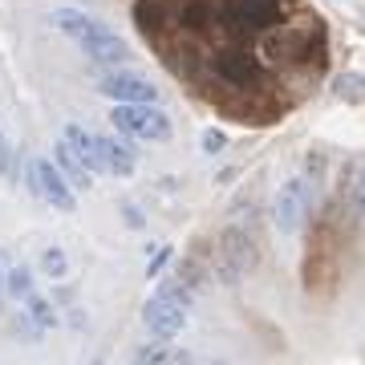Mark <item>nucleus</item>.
<instances>
[{
	"label": "nucleus",
	"mask_w": 365,
	"mask_h": 365,
	"mask_svg": "<svg viewBox=\"0 0 365 365\" xmlns=\"http://www.w3.org/2000/svg\"><path fill=\"white\" fill-rule=\"evenodd\" d=\"M110 126L114 134H130L143 143H167L170 138V118L155 106H130V102H114L110 110Z\"/></svg>",
	"instance_id": "1"
},
{
	"label": "nucleus",
	"mask_w": 365,
	"mask_h": 365,
	"mask_svg": "<svg viewBox=\"0 0 365 365\" xmlns=\"http://www.w3.org/2000/svg\"><path fill=\"white\" fill-rule=\"evenodd\" d=\"M309 207H313V187L304 175H292L276 187L272 195V220L280 227V235H297L309 220Z\"/></svg>",
	"instance_id": "2"
},
{
	"label": "nucleus",
	"mask_w": 365,
	"mask_h": 365,
	"mask_svg": "<svg viewBox=\"0 0 365 365\" xmlns=\"http://www.w3.org/2000/svg\"><path fill=\"white\" fill-rule=\"evenodd\" d=\"M25 179H29V187H33V195L45 199L49 207H57V211H78V195H73L69 179L61 175V167H57L53 158H33Z\"/></svg>",
	"instance_id": "3"
},
{
	"label": "nucleus",
	"mask_w": 365,
	"mask_h": 365,
	"mask_svg": "<svg viewBox=\"0 0 365 365\" xmlns=\"http://www.w3.org/2000/svg\"><path fill=\"white\" fill-rule=\"evenodd\" d=\"M98 93H106L110 102H130V106H155L158 86L134 69H102L98 78Z\"/></svg>",
	"instance_id": "4"
},
{
	"label": "nucleus",
	"mask_w": 365,
	"mask_h": 365,
	"mask_svg": "<svg viewBox=\"0 0 365 365\" xmlns=\"http://www.w3.org/2000/svg\"><path fill=\"white\" fill-rule=\"evenodd\" d=\"M143 321L158 341H170L175 333H182V325H187V304H179V300L167 297V292H155V297L146 300Z\"/></svg>",
	"instance_id": "5"
},
{
	"label": "nucleus",
	"mask_w": 365,
	"mask_h": 365,
	"mask_svg": "<svg viewBox=\"0 0 365 365\" xmlns=\"http://www.w3.org/2000/svg\"><path fill=\"white\" fill-rule=\"evenodd\" d=\"M53 25L61 29L73 45H90V41H98L102 33H110V29L98 21V16L81 13V9H73V4H61L57 13H53Z\"/></svg>",
	"instance_id": "6"
},
{
	"label": "nucleus",
	"mask_w": 365,
	"mask_h": 365,
	"mask_svg": "<svg viewBox=\"0 0 365 365\" xmlns=\"http://www.w3.org/2000/svg\"><path fill=\"white\" fill-rule=\"evenodd\" d=\"M130 134H98V150H102V163H106V175L114 179H130L138 158H134V143H126Z\"/></svg>",
	"instance_id": "7"
},
{
	"label": "nucleus",
	"mask_w": 365,
	"mask_h": 365,
	"mask_svg": "<svg viewBox=\"0 0 365 365\" xmlns=\"http://www.w3.org/2000/svg\"><path fill=\"white\" fill-rule=\"evenodd\" d=\"M81 53L90 57V61H98L102 69H122V66H130V45L118 37V33H102L98 41H90V45H81Z\"/></svg>",
	"instance_id": "8"
},
{
	"label": "nucleus",
	"mask_w": 365,
	"mask_h": 365,
	"mask_svg": "<svg viewBox=\"0 0 365 365\" xmlns=\"http://www.w3.org/2000/svg\"><path fill=\"white\" fill-rule=\"evenodd\" d=\"M280 16V4L276 0H232V9H227V21L235 29H260L268 21Z\"/></svg>",
	"instance_id": "9"
},
{
	"label": "nucleus",
	"mask_w": 365,
	"mask_h": 365,
	"mask_svg": "<svg viewBox=\"0 0 365 365\" xmlns=\"http://www.w3.org/2000/svg\"><path fill=\"white\" fill-rule=\"evenodd\" d=\"M61 138L69 143V150L86 163V170L90 175H106V163H102V150H98V134H90L86 126H78V122H69L66 130H61Z\"/></svg>",
	"instance_id": "10"
},
{
	"label": "nucleus",
	"mask_w": 365,
	"mask_h": 365,
	"mask_svg": "<svg viewBox=\"0 0 365 365\" xmlns=\"http://www.w3.org/2000/svg\"><path fill=\"white\" fill-rule=\"evenodd\" d=\"M191 349H182L175 341H150L134 349V365H191Z\"/></svg>",
	"instance_id": "11"
},
{
	"label": "nucleus",
	"mask_w": 365,
	"mask_h": 365,
	"mask_svg": "<svg viewBox=\"0 0 365 365\" xmlns=\"http://www.w3.org/2000/svg\"><path fill=\"white\" fill-rule=\"evenodd\" d=\"M53 163L61 167V175L69 179V187H86V191H90V182H93L90 170H86V163H81V158L69 150L66 138H61V143H53Z\"/></svg>",
	"instance_id": "12"
},
{
	"label": "nucleus",
	"mask_w": 365,
	"mask_h": 365,
	"mask_svg": "<svg viewBox=\"0 0 365 365\" xmlns=\"http://www.w3.org/2000/svg\"><path fill=\"white\" fill-rule=\"evenodd\" d=\"M25 317L37 329H53V325H57V309H53V300H45L41 292H29V297H25Z\"/></svg>",
	"instance_id": "13"
},
{
	"label": "nucleus",
	"mask_w": 365,
	"mask_h": 365,
	"mask_svg": "<svg viewBox=\"0 0 365 365\" xmlns=\"http://www.w3.org/2000/svg\"><path fill=\"white\" fill-rule=\"evenodd\" d=\"M4 292L13 300H25L33 292V272H29L25 264H13V268H4Z\"/></svg>",
	"instance_id": "14"
},
{
	"label": "nucleus",
	"mask_w": 365,
	"mask_h": 365,
	"mask_svg": "<svg viewBox=\"0 0 365 365\" xmlns=\"http://www.w3.org/2000/svg\"><path fill=\"white\" fill-rule=\"evenodd\" d=\"M41 272L49 276V280H66V276H69L66 248H45V252H41Z\"/></svg>",
	"instance_id": "15"
},
{
	"label": "nucleus",
	"mask_w": 365,
	"mask_h": 365,
	"mask_svg": "<svg viewBox=\"0 0 365 365\" xmlns=\"http://www.w3.org/2000/svg\"><path fill=\"white\" fill-rule=\"evenodd\" d=\"M0 175H4V179H13V182H16V175H21V158H16L13 143L4 138V130H0Z\"/></svg>",
	"instance_id": "16"
},
{
	"label": "nucleus",
	"mask_w": 365,
	"mask_h": 365,
	"mask_svg": "<svg viewBox=\"0 0 365 365\" xmlns=\"http://www.w3.org/2000/svg\"><path fill=\"white\" fill-rule=\"evenodd\" d=\"M333 90H337V98H349V102H361V98H365V81L357 78V73H349V78L333 81Z\"/></svg>",
	"instance_id": "17"
},
{
	"label": "nucleus",
	"mask_w": 365,
	"mask_h": 365,
	"mask_svg": "<svg viewBox=\"0 0 365 365\" xmlns=\"http://www.w3.org/2000/svg\"><path fill=\"white\" fill-rule=\"evenodd\" d=\"M349 203H353V211L365 220V167L353 175V182H349Z\"/></svg>",
	"instance_id": "18"
},
{
	"label": "nucleus",
	"mask_w": 365,
	"mask_h": 365,
	"mask_svg": "<svg viewBox=\"0 0 365 365\" xmlns=\"http://www.w3.org/2000/svg\"><path fill=\"white\" fill-rule=\"evenodd\" d=\"M227 150V134L223 130H203V155H223Z\"/></svg>",
	"instance_id": "19"
},
{
	"label": "nucleus",
	"mask_w": 365,
	"mask_h": 365,
	"mask_svg": "<svg viewBox=\"0 0 365 365\" xmlns=\"http://www.w3.org/2000/svg\"><path fill=\"white\" fill-rule=\"evenodd\" d=\"M170 264V248H158L155 260H150V268H146V276H163V268Z\"/></svg>",
	"instance_id": "20"
},
{
	"label": "nucleus",
	"mask_w": 365,
	"mask_h": 365,
	"mask_svg": "<svg viewBox=\"0 0 365 365\" xmlns=\"http://www.w3.org/2000/svg\"><path fill=\"white\" fill-rule=\"evenodd\" d=\"M122 211H126V223H134V227H138V223H143V215H138V211H134V203H126V207H122Z\"/></svg>",
	"instance_id": "21"
},
{
	"label": "nucleus",
	"mask_w": 365,
	"mask_h": 365,
	"mask_svg": "<svg viewBox=\"0 0 365 365\" xmlns=\"http://www.w3.org/2000/svg\"><path fill=\"white\" fill-rule=\"evenodd\" d=\"M0 292H4V268H0Z\"/></svg>",
	"instance_id": "22"
},
{
	"label": "nucleus",
	"mask_w": 365,
	"mask_h": 365,
	"mask_svg": "<svg viewBox=\"0 0 365 365\" xmlns=\"http://www.w3.org/2000/svg\"><path fill=\"white\" fill-rule=\"evenodd\" d=\"M90 365H102V361H90Z\"/></svg>",
	"instance_id": "23"
}]
</instances>
